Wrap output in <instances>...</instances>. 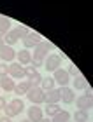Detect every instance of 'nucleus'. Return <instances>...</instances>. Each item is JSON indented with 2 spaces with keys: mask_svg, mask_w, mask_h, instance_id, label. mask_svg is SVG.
I'll list each match as a JSON object with an SVG mask.
<instances>
[{
  "mask_svg": "<svg viewBox=\"0 0 93 122\" xmlns=\"http://www.w3.org/2000/svg\"><path fill=\"white\" fill-rule=\"evenodd\" d=\"M16 58H18V63H19V65H30V61H32V52H28V49H23V51H18V52H16Z\"/></svg>",
  "mask_w": 93,
  "mask_h": 122,
  "instance_id": "13",
  "label": "nucleus"
},
{
  "mask_svg": "<svg viewBox=\"0 0 93 122\" xmlns=\"http://www.w3.org/2000/svg\"><path fill=\"white\" fill-rule=\"evenodd\" d=\"M26 98H28L30 103L41 105V103H44V91L41 89V86L39 87H30L28 92H26Z\"/></svg>",
  "mask_w": 93,
  "mask_h": 122,
  "instance_id": "5",
  "label": "nucleus"
},
{
  "mask_svg": "<svg viewBox=\"0 0 93 122\" xmlns=\"http://www.w3.org/2000/svg\"><path fill=\"white\" fill-rule=\"evenodd\" d=\"M53 80L56 82V84H60L62 87H65V86H69V82H70V75L67 73V70L58 68V70L53 71Z\"/></svg>",
  "mask_w": 93,
  "mask_h": 122,
  "instance_id": "7",
  "label": "nucleus"
},
{
  "mask_svg": "<svg viewBox=\"0 0 93 122\" xmlns=\"http://www.w3.org/2000/svg\"><path fill=\"white\" fill-rule=\"evenodd\" d=\"M21 40H23V49H34L42 42V37L37 31H30L28 35H25Z\"/></svg>",
  "mask_w": 93,
  "mask_h": 122,
  "instance_id": "3",
  "label": "nucleus"
},
{
  "mask_svg": "<svg viewBox=\"0 0 93 122\" xmlns=\"http://www.w3.org/2000/svg\"><path fill=\"white\" fill-rule=\"evenodd\" d=\"M14 80H11V77L9 75H4V77H0V89H4V91H14Z\"/></svg>",
  "mask_w": 93,
  "mask_h": 122,
  "instance_id": "14",
  "label": "nucleus"
},
{
  "mask_svg": "<svg viewBox=\"0 0 93 122\" xmlns=\"http://www.w3.org/2000/svg\"><path fill=\"white\" fill-rule=\"evenodd\" d=\"M54 84H56V82L53 80V77H44V79H42V82H41V89H42V91L54 89Z\"/></svg>",
  "mask_w": 93,
  "mask_h": 122,
  "instance_id": "20",
  "label": "nucleus"
},
{
  "mask_svg": "<svg viewBox=\"0 0 93 122\" xmlns=\"http://www.w3.org/2000/svg\"><path fill=\"white\" fill-rule=\"evenodd\" d=\"M0 122H11V117H7V115H4V117H0Z\"/></svg>",
  "mask_w": 93,
  "mask_h": 122,
  "instance_id": "27",
  "label": "nucleus"
},
{
  "mask_svg": "<svg viewBox=\"0 0 93 122\" xmlns=\"http://www.w3.org/2000/svg\"><path fill=\"white\" fill-rule=\"evenodd\" d=\"M30 87H32V86H30L28 80H21V82H18V84L14 86V92H16V94H26Z\"/></svg>",
  "mask_w": 93,
  "mask_h": 122,
  "instance_id": "15",
  "label": "nucleus"
},
{
  "mask_svg": "<svg viewBox=\"0 0 93 122\" xmlns=\"http://www.w3.org/2000/svg\"><path fill=\"white\" fill-rule=\"evenodd\" d=\"M76 105H77V110H88L91 108L93 105V96H91V91L86 89V94H81V96L76 99Z\"/></svg>",
  "mask_w": 93,
  "mask_h": 122,
  "instance_id": "4",
  "label": "nucleus"
},
{
  "mask_svg": "<svg viewBox=\"0 0 93 122\" xmlns=\"http://www.w3.org/2000/svg\"><path fill=\"white\" fill-rule=\"evenodd\" d=\"M5 105H7V99H5L4 96H0V110H4Z\"/></svg>",
  "mask_w": 93,
  "mask_h": 122,
  "instance_id": "26",
  "label": "nucleus"
},
{
  "mask_svg": "<svg viewBox=\"0 0 93 122\" xmlns=\"http://www.w3.org/2000/svg\"><path fill=\"white\" fill-rule=\"evenodd\" d=\"M72 119L76 122H88L90 120V112L88 110H77V112L72 115Z\"/></svg>",
  "mask_w": 93,
  "mask_h": 122,
  "instance_id": "17",
  "label": "nucleus"
},
{
  "mask_svg": "<svg viewBox=\"0 0 93 122\" xmlns=\"http://www.w3.org/2000/svg\"><path fill=\"white\" fill-rule=\"evenodd\" d=\"M9 77L11 79H25V66L19 63H11L9 65Z\"/></svg>",
  "mask_w": 93,
  "mask_h": 122,
  "instance_id": "9",
  "label": "nucleus"
},
{
  "mask_svg": "<svg viewBox=\"0 0 93 122\" xmlns=\"http://www.w3.org/2000/svg\"><path fill=\"white\" fill-rule=\"evenodd\" d=\"M9 30H11V19L2 16V18H0V37H4Z\"/></svg>",
  "mask_w": 93,
  "mask_h": 122,
  "instance_id": "19",
  "label": "nucleus"
},
{
  "mask_svg": "<svg viewBox=\"0 0 93 122\" xmlns=\"http://www.w3.org/2000/svg\"><path fill=\"white\" fill-rule=\"evenodd\" d=\"M9 75V65L7 63H0V77Z\"/></svg>",
  "mask_w": 93,
  "mask_h": 122,
  "instance_id": "25",
  "label": "nucleus"
},
{
  "mask_svg": "<svg viewBox=\"0 0 93 122\" xmlns=\"http://www.w3.org/2000/svg\"><path fill=\"white\" fill-rule=\"evenodd\" d=\"M41 122H51V117H42Z\"/></svg>",
  "mask_w": 93,
  "mask_h": 122,
  "instance_id": "28",
  "label": "nucleus"
},
{
  "mask_svg": "<svg viewBox=\"0 0 93 122\" xmlns=\"http://www.w3.org/2000/svg\"><path fill=\"white\" fill-rule=\"evenodd\" d=\"M21 122H30V120H28V119H26V120H21Z\"/></svg>",
  "mask_w": 93,
  "mask_h": 122,
  "instance_id": "30",
  "label": "nucleus"
},
{
  "mask_svg": "<svg viewBox=\"0 0 93 122\" xmlns=\"http://www.w3.org/2000/svg\"><path fill=\"white\" fill-rule=\"evenodd\" d=\"M60 101V89H49V91H44V103L46 105H54Z\"/></svg>",
  "mask_w": 93,
  "mask_h": 122,
  "instance_id": "12",
  "label": "nucleus"
},
{
  "mask_svg": "<svg viewBox=\"0 0 93 122\" xmlns=\"http://www.w3.org/2000/svg\"><path fill=\"white\" fill-rule=\"evenodd\" d=\"M5 115L7 117H16V115H19L21 112L25 110V103H23V99H19V98H14V99H11V103L5 105Z\"/></svg>",
  "mask_w": 93,
  "mask_h": 122,
  "instance_id": "2",
  "label": "nucleus"
},
{
  "mask_svg": "<svg viewBox=\"0 0 93 122\" xmlns=\"http://www.w3.org/2000/svg\"><path fill=\"white\" fill-rule=\"evenodd\" d=\"M2 46H5V42H4V37H0V47Z\"/></svg>",
  "mask_w": 93,
  "mask_h": 122,
  "instance_id": "29",
  "label": "nucleus"
},
{
  "mask_svg": "<svg viewBox=\"0 0 93 122\" xmlns=\"http://www.w3.org/2000/svg\"><path fill=\"white\" fill-rule=\"evenodd\" d=\"M60 108L58 107V103H54V105H46V108H44V113L47 115V117H53V115H56L58 112H60Z\"/></svg>",
  "mask_w": 93,
  "mask_h": 122,
  "instance_id": "21",
  "label": "nucleus"
},
{
  "mask_svg": "<svg viewBox=\"0 0 93 122\" xmlns=\"http://www.w3.org/2000/svg\"><path fill=\"white\" fill-rule=\"evenodd\" d=\"M74 87L77 91H81V89H90V87H88V80H86L81 73L77 77H74Z\"/></svg>",
  "mask_w": 93,
  "mask_h": 122,
  "instance_id": "16",
  "label": "nucleus"
},
{
  "mask_svg": "<svg viewBox=\"0 0 93 122\" xmlns=\"http://www.w3.org/2000/svg\"><path fill=\"white\" fill-rule=\"evenodd\" d=\"M67 73H69V75H72V77H77V75H79V68H77L76 65H70V66H69V70H67Z\"/></svg>",
  "mask_w": 93,
  "mask_h": 122,
  "instance_id": "24",
  "label": "nucleus"
},
{
  "mask_svg": "<svg viewBox=\"0 0 93 122\" xmlns=\"http://www.w3.org/2000/svg\"><path fill=\"white\" fill-rule=\"evenodd\" d=\"M49 51H53V44L47 40H42L37 47H34V54H32V59L39 61V63H44L46 56L49 54Z\"/></svg>",
  "mask_w": 93,
  "mask_h": 122,
  "instance_id": "1",
  "label": "nucleus"
},
{
  "mask_svg": "<svg viewBox=\"0 0 93 122\" xmlns=\"http://www.w3.org/2000/svg\"><path fill=\"white\" fill-rule=\"evenodd\" d=\"M26 115H28L30 122H41L42 117H44V110H42L39 105H32L28 108V112H26Z\"/></svg>",
  "mask_w": 93,
  "mask_h": 122,
  "instance_id": "8",
  "label": "nucleus"
},
{
  "mask_svg": "<svg viewBox=\"0 0 93 122\" xmlns=\"http://www.w3.org/2000/svg\"><path fill=\"white\" fill-rule=\"evenodd\" d=\"M34 73H37V68H35V66H32V65L25 66V77H30V75H34Z\"/></svg>",
  "mask_w": 93,
  "mask_h": 122,
  "instance_id": "23",
  "label": "nucleus"
},
{
  "mask_svg": "<svg viewBox=\"0 0 93 122\" xmlns=\"http://www.w3.org/2000/svg\"><path fill=\"white\" fill-rule=\"evenodd\" d=\"M60 101H63V103H67V105H70V103L76 101V94H74V91L70 89L69 86L60 87Z\"/></svg>",
  "mask_w": 93,
  "mask_h": 122,
  "instance_id": "10",
  "label": "nucleus"
},
{
  "mask_svg": "<svg viewBox=\"0 0 93 122\" xmlns=\"http://www.w3.org/2000/svg\"><path fill=\"white\" fill-rule=\"evenodd\" d=\"M28 82H30V86H32V87H39V86H41V82H42V77H41V73L37 71V73L30 75V77H28Z\"/></svg>",
  "mask_w": 93,
  "mask_h": 122,
  "instance_id": "22",
  "label": "nucleus"
},
{
  "mask_svg": "<svg viewBox=\"0 0 93 122\" xmlns=\"http://www.w3.org/2000/svg\"><path fill=\"white\" fill-rule=\"evenodd\" d=\"M16 58V51L12 49V46H2L0 47V59L4 63H12V59Z\"/></svg>",
  "mask_w": 93,
  "mask_h": 122,
  "instance_id": "11",
  "label": "nucleus"
},
{
  "mask_svg": "<svg viewBox=\"0 0 93 122\" xmlns=\"http://www.w3.org/2000/svg\"><path fill=\"white\" fill-rule=\"evenodd\" d=\"M70 120V113L65 112V110H60L56 115L51 117V122H69Z\"/></svg>",
  "mask_w": 93,
  "mask_h": 122,
  "instance_id": "18",
  "label": "nucleus"
},
{
  "mask_svg": "<svg viewBox=\"0 0 93 122\" xmlns=\"http://www.w3.org/2000/svg\"><path fill=\"white\" fill-rule=\"evenodd\" d=\"M60 65H62V58H60L58 54H47L46 59H44V68H46L47 71L58 70Z\"/></svg>",
  "mask_w": 93,
  "mask_h": 122,
  "instance_id": "6",
  "label": "nucleus"
}]
</instances>
